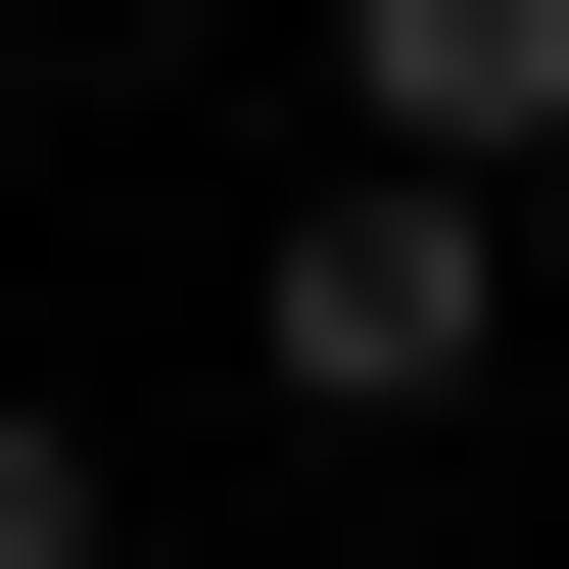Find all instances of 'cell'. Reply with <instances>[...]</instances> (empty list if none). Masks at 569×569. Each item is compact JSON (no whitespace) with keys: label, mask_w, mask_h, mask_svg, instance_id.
<instances>
[{"label":"cell","mask_w":569,"mask_h":569,"mask_svg":"<svg viewBox=\"0 0 569 569\" xmlns=\"http://www.w3.org/2000/svg\"><path fill=\"white\" fill-rule=\"evenodd\" d=\"M332 96H380L427 190H522V142H569V0H332Z\"/></svg>","instance_id":"cell-2"},{"label":"cell","mask_w":569,"mask_h":569,"mask_svg":"<svg viewBox=\"0 0 569 569\" xmlns=\"http://www.w3.org/2000/svg\"><path fill=\"white\" fill-rule=\"evenodd\" d=\"M475 332H522V238H475L427 142H332V190H284V238H238V380H284V427H427V380H475Z\"/></svg>","instance_id":"cell-1"},{"label":"cell","mask_w":569,"mask_h":569,"mask_svg":"<svg viewBox=\"0 0 569 569\" xmlns=\"http://www.w3.org/2000/svg\"><path fill=\"white\" fill-rule=\"evenodd\" d=\"M0 569H96V427H48V380H0Z\"/></svg>","instance_id":"cell-3"}]
</instances>
